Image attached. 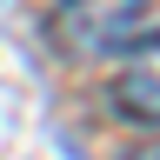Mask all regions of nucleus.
I'll return each mask as SVG.
<instances>
[{
	"mask_svg": "<svg viewBox=\"0 0 160 160\" xmlns=\"http://www.w3.org/2000/svg\"><path fill=\"white\" fill-rule=\"evenodd\" d=\"M140 13H147V0H60L53 27L73 53H120L133 47Z\"/></svg>",
	"mask_w": 160,
	"mask_h": 160,
	"instance_id": "f257e3e1",
	"label": "nucleus"
},
{
	"mask_svg": "<svg viewBox=\"0 0 160 160\" xmlns=\"http://www.w3.org/2000/svg\"><path fill=\"white\" fill-rule=\"evenodd\" d=\"M113 107L127 120H140V127H160V33L127 53V67L113 80Z\"/></svg>",
	"mask_w": 160,
	"mask_h": 160,
	"instance_id": "f03ea898",
	"label": "nucleus"
}]
</instances>
